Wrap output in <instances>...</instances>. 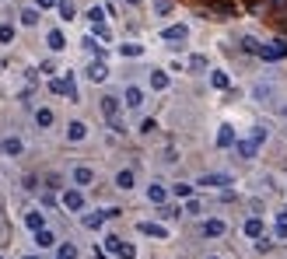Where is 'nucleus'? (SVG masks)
<instances>
[{"mask_svg":"<svg viewBox=\"0 0 287 259\" xmlns=\"http://www.w3.org/2000/svg\"><path fill=\"white\" fill-rule=\"evenodd\" d=\"M74 182H77V186H91V182H95V172H91L88 165H77V168H74Z\"/></svg>","mask_w":287,"mask_h":259,"instance_id":"9b49d317","label":"nucleus"},{"mask_svg":"<svg viewBox=\"0 0 287 259\" xmlns=\"http://www.w3.org/2000/svg\"><path fill=\"white\" fill-rule=\"evenodd\" d=\"M35 245H39V249H53V245H56V235H53L49 228H42V231H35Z\"/></svg>","mask_w":287,"mask_h":259,"instance_id":"dca6fc26","label":"nucleus"},{"mask_svg":"<svg viewBox=\"0 0 287 259\" xmlns=\"http://www.w3.org/2000/svg\"><path fill=\"white\" fill-rule=\"evenodd\" d=\"M172 193L179 196V200H193V186L189 182H179V186H172Z\"/></svg>","mask_w":287,"mask_h":259,"instance_id":"a878e982","label":"nucleus"},{"mask_svg":"<svg viewBox=\"0 0 287 259\" xmlns=\"http://www.w3.org/2000/svg\"><path fill=\"white\" fill-rule=\"evenodd\" d=\"M105 249H109V252H119V249H123V238L109 235V238H105Z\"/></svg>","mask_w":287,"mask_h":259,"instance_id":"2f4dec72","label":"nucleus"},{"mask_svg":"<svg viewBox=\"0 0 287 259\" xmlns=\"http://www.w3.org/2000/svg\"><path fill=\"white\" fill-rule=\"evenodd\" d=\"M137 231H140V235H151V238H168V228H161V224H154V221H140Z\"/></svg>","mask_w":287,"mask_h":259,"instance_id":"0eeeda50","label":"nucleus"},{"mask_svg":"<svg viewBox=\"0 0 287 259\" xmlns=\"http://www.w3.org/2000/svg\"><path fill=\"white\" fill-rule=\"evenodd\" d=\"M126 105H130V109H140V105H144V91L137 88V84L126 88Z\"/></svg>","mask_w":287,"mask_h":259,"instance_id":"a211bd4d","label":"nucleus"},{"mask_svg":"<svg viewBox=\"0 0 287 259\" xmlns=\"http://www.w3.org/2000/svg\"><path fill=\"white\" fill-rule=\"evenodd\" d=\"M189 67H193V70H203L207 60H203V56H189Z\"/></svg>","mask_w":287,"mask_h":259,"instance_id":"e433bc0d","label":"nucleus"},{"mask_svg":"<svg viewBox=\"0 0 287 259\" xmlns=\"http://www.w3.org/2000/svg\"><path fill=\"white\" fill-rule=\"evenodd\" d=\"M84 137H88V126H84V123H70V126H67V140H70V144H81Z\"/></svg>","mask_w":287,"mask_h":259,"instance_id":"6ab92c4d","label":"nucleus"},{"mask_svg":"<svg viewBox=\"0 0 287 259\" xmlns=\"http://www.w3.org/2000/svg\"><path fill=\"white\" fill-rule=\"evenodd\" d=\"M242 49H245V53H256V56H259V42H256L252 35H245V39H242Z\"/></svg>","mask_w":287,"mask_h":259,"instance_id":"c85d7f7f","label":"nucleus"},{"mask_svg":"<svg viewBox=\"0 0 287 259\" xmlns=\"http://www.w3.org/2000/svg\"><path fill=\"white\" fill-rule=\"evenodd\" d=\"M0 42H14V25H0Z\"/></svg>","mask_w":287,"mask_h":259,"instance_id":"c756f323","label":"nucleus"},{"mask_svg":"<svg viewBox=\"0 0 287 259\" xmlns=\"http://www.w3.org/2000/svg\"><path fill=\"white\" fill-rule=\"evenodd\" d=\"M210 84H214V88H221V91H224V88L231 84V77H228L224 70H214V74H210Z\"/></svg>","mask_w":287,"mask_h":259,"instance_id":"b1692460","label":"nucleus"},{"mask_svg":"<svg viewBox=\"0 0 287 259\" xmlns=\"http://www.w3.org/2000/svg\"><path fill=\"white\" fill-rule=\"evenodd\" d=\"M186 35H189V28H186V25H168V28L161 32V39H165V42H182Z\"/></svg>","mask_w":287,"mask_h":259,"instance_id":"6e6552de","label":"nucleus"},{"mask_svg":"<svg viewBox=\"0 0 287 259\" xmlns=\"http://www.w3.org/2000/svg\"><path fill=\"white\" fill-rule=\"evenodd\" d=\"M49 91H53V95H67V98H74V102H77V84H74L70 74H67V77H56V81H49Z\"/></svg>","mask_w":287,"mask_h":259,"instance_id":"7ed1b4c3","label":"nucleus"},{"mask_svg":"<svg viewBox=\"0 0 287 259\" xmlns=\"http://www.w3.org/2000/svg\"><path fill=\"white\" fill-rule=\"evenodd\" d=\"M21 21H25V25H39V11H35V7L21 11Z\"/></svg>","mask_w":287,"mask_h":259,"instance_id":"cd10ccee","label":"nucleus"},{"mask_svg":"<svg viewBox=\"0 0 287 259\" xmlns=\"http://www.w3.org/2000/svg\"><path fill=\"white\" fill-rule=\"evenodd\" d=\"M84 49H91V53H102V46H98L95 39H84Z\"/></svg>","mask_w":287,"mask_h":259,"instance_id":"ea45409f","label":"nucleus"},{"mask_svg":"<svg viewBox=\"0 0 287 259\" xmlns=\"http://www.w3.org/2000/svg\"><path fill=\"white\" fill-rule=\"evenodd\" d=\"M235 126H221L217 130V147H235Z\"/></svg>","mask_w":287,"mask_h":259,"instance_id":"ddd939ff","label":"nucleus"},{"mask_svg":"<svg viewBox=\"0 0 287 259\" xmlns=\"http://www.w3.org/2000/svg\"><path fill=\"white\" fill-rule=\"evenodd\" d=\"M224 231H228V224H224V221H217V217L203 224V235H207V238H221Z\"/></svg>","mask_w":287,"mask_h":259,"instance_id":"4468645a","label":"nucleus"},{"mask_svg":"<svg viewBox=\"0 0 287 259\" xmlns=\"http://www.w3.org/2000/svg\"><path fill=\"white\" fill-rule=\"evenodd\" d=\"M25 224H28V228H32V231H42V228H46V217H42V214H39V210H32V214H28V217H25Z\"/></svg>","mask_w":287,"mask_h":259,"instance_id":"5701e85b","label":"nucleus"},{"mask_svg":"<svg viewBox=\"0 0 287 259\" xmlns=\"http://www.w3.org/2000/svg\"><path fill=\"white\" fill-rule=\"evenodd\" d=\"M186 214H200V203L196 200H186Z\"/></svg>","mask_w":287,"mask_h":259,"instance_id":"a19ab883","label":"nucleus"},{"mask_svg":"<svg viewBox=\"0 0 287 259\" xmlns=\"http://www.w3.org/2000/svg\"><path fill=\"white\" fill-rule=\"evenodd\" d=\"M266 144V130L263 126H252L249 137H242V140H235V154L242 158V161H249V158H256V151Z\"/></svg>","mask_w":287,"mask_h":259,"instance_id":"f257e3e1","label":"nucleus"},{"mask_svg":"<svg viewBox=\"0 0 287 259\" xmlns=\"http://www.w3.org/2000/svg\"><path fill=\"white\" fill-rule=\"evenodd\" d=\"M25 259H39V256H25Z\"/></svg>","mask_w":287,"mask_h":259,"instance_id":"37998d69","label":"nucleus"},{"mask_svg":"<svg viewBox=\"0 0 287 259\" xmlns=\"http://www.w3.org/2000/svg\"><path fill=\"white\" fill-rule=\"evenodd\" d=\"M116 256H119V259H137V249H133V245H126V242H123V249H119V252H116Z\"/></svg>","mask_w":287,"mask_h":259,"instance_id":"473e14b6","label":"nucleus"},{"mask_svg":"<svg viewBox=\"0 0 287 259\" xmlns=\"http://www.w3.org/2000/svg\"><path fill=\"white\" fill-rule=\"evenodd\" d=\"M35 123H39L42 130L53 126V109H39V112H35Z\"/></svg>","mask_w":287,"mask_h":259,"instance_id":"393cba45","label":"nucleus"},{"mask_svg":"<svg viewBox=\"0 0 287 259\" xmlns=\"http://www.w3.org/2000/svg\"><path fill=\"white\" fill-rule=\"evenodd\" d=\"M133 182H137V175H133L130 168H123V172L116 175V186H119V189H133Z\"/></svg>","mask_w":287,"mask_h":259,"instance_id":"412c9836","label":"nucleus"},{"mask_svg":"<svg viewBox=\"0 0 287 259\" xmlns=\"http://www.w3.org/2000/svg\"><path fill=\"white\" fill-rule=\"evenodd\" d=\"M21 151H25V144H21L18 137H4V140H0V154H7V158H18Z\"/></svg>","mask_w":287,"mask_h":259,"instance_id":"423d86ee","label":"nucleus"},{"mask_svg":"<svg viewBox=\"0 0 287 259\" xmlns=\"http://www.w3.org/2000/svg\"><path fill=\"white\" fill-rule=\"evenodd\" d=\"M105 77H109V67H105V63H91V67H88V81H95V84H102Z\"/></svg>","mask_w":287,"mask_h":259,"instance_id":"f3484780","label":"nucleus"},{"mask_svg":"<svg viewBox=\"0 0 287 259\" xmlns=\"http://www.w3.org/2000/svg\"><path fill=\"white\" fill-rule=\"evenodd\" d=\"M210 259H217V256H210Z\"/></svg>","mask_w":287,"mask_h":259,"instance_id":"c03bdc74","label":"nucleus"},{"mask_svg":"<svg viewBox=\"0 0 287 259\" xmlns=\"http://www.w3.org/2000/svg\"><path fill=\"white\" fill-rule=\"evenodd\" d=\"M46 7H60V0H39V11H46Z\"/></svg>","mask_w":287,"mask_h":259,"instance_id":"79ce46f5","label":"nucleus"},{"mask_svg":"<svg viewBox=\"0 0 287 259\" xmlns=\"http://www.w3.org/2000/svg\"><path fill=\"white\" fill-rule=\"evenodd\" d=\"M102 112H105V119H109V123H116V119H119V98L105 95V98H102Z\"/></svg>","mask_w":287,"mask_h":259,"instance_id":"1a4fd4ad","label":"nucleus"},{"mask_svg":"<svg viewBox=\"0 0 287 259\" xmlns=\"http://www.w3.org/2000/svg\"><path fill=\"white\" fill-rule=\"evenodd\" d=\"M154 130H158L154 119H144V123H140V133H154Z\"/></svg>","mask_w":287,"mask_h":259,"instance_id":"58836bf2","label":"nucleus"},{"mask_svg":"<svg viewBox=\"0 0 287 259\" xmlns=\"http://www.w3.org/2000/svg\"><path fill=\"white\" fill-rule=\"evenodd\" d=\"M60 18H63V21H70L74 18V4L70 0H60Z\"/></svg>","mask_w":287,"mask_h":259,"instance_id":"7c9ffc66","label":"nucleus"},{"mask_svg":"<svg viewBox=\"0 0 287 259\" xmlns=\"http://www.w3.org/2000/svg\"><path fill=\"white\" fill-rule=\"evenodd\" d=\"M196 186H214V189H224V186H235V179H231V175H224V172H214V175H203Z\"/></svg>","mask_w":287,"mask_h":259,"instance_id":"39448f33","label":"nucleus"},{"mask_svg":"<svg viewBox=\"0 0 287 259\" xmlns=\"http://www.w3.org/2000/svg\"><path fill=\"white\" fill-rule=\"evenodd\" d=\"M91 28H95V35H98V39H109V28H105V21H102V25H91Z\"/></svg>","mask_w":287,"mask_h":259,"instance_id":"4c0bfd02","label":"nucleus"},{"mask_svg":"<svg viewBox=\"0 0 287 259\" xmlns=\"http://www.w3.org/2000/svg\"><path fill=\"white\" fill-rule=\"evenodd\" d=\"M88 18H91V25H102V18H105V14H102V7H91V11H88Z\"/></svg>","mask_w":287,"mask_h":259,"instance_id":"c9c22d12","label":"nucleus"},{"mask_svg":"<svg viewBox=\"0 0 287 259\" xmlns=\"http://www.w3.org/2000/svg\"><path fill=\"white\" fill-rule=\"evenodd\" d=\"M63 207H67V210H81V207H84V193H81V189H67V193H63Z\"/></svg>","mask_w":287,"mask_h":259,"instance_id":"9d476101","label":"nucleus"},{"mask_svg":"<svg viewBox=\"0 0 287 259\" xmlns=\"http://www.w3.org/2000/svg\"><path fill=\"white\" fill-rule=\"evenodd\" d=\"M147 200H151V203H158V207H161V203H165V200H168V193H165V186H158V182H154V186H151V189H147Z\"/></svg>","mask_w":287,"mask_h":259,"instance_id":"4be33fe9","label":"nucleus"},{"mask_svg":"<svg viewBox=\"0 0 287 259\" xmlns=\"http://www.w3.org/2000/svg\"><path fill=\"white\" fill-rule=\"evenodd\" d=\"M242 231H245V238H263V221L259 217H249L242 224Z\"/></svg>","mask_w":287,"mask_h":259,"instance_id":"f8f14e48","label":"nucleus"},{"mask_svg":"<svg viewBox=\"0 0 287 259\" xmlns=\"http://www.w3.org/2000/svg\"><path fill=\"white\" fill-rule=\"evenodd\" d=\"M259 56H263V60H284L287 56V39H273V42L259 46Z\"/></svg>","mask_w":287,"mask_h":259,"instance_id":"f03ea898","label":"nucleus"},{"mask_svg":"<svg viewBox=\"0 0 287 259\" xmlns=\"http://www.w3.org/2000/svg\"><path fill=\"white\" fill-rule=\"evenodd\" d=\"M74 256H77V249L67 242V245H60V256H56V259H74Z\"/></svg>","mask_w":287,"mask_h":259,"instance_id":"f704fd0d","label":"nucleus"},{"mask_svg":"<svg viewBox=\"0 0 287 259\" xmlns=\"http://www.w3.org/2000/svg\"><path fill=\"white\" fill-rule=\"evenodd\" d=\"M119 214H123V210H116V207H109V210H95V214H88V217H84V228H91V231H95V228H102L105 221H112V217H119Z\"/></svg>","mask_w":287,"mask_h":259,"instance_id":"20e7f679","label":"nucleus"},{"mask_svg":"<svg viewBox=\"0 0 287 259\" xmlns=\"http://www.w3.org/2000/svg\"><path fill=\"white\" fill-rule=\"evenodd\" d=\"M46 42H49V49H53V53L67 49V39H63V32H60V28H53V32L46 35Z\"/></svg>","mask_w":287,"mask_h":259,"instance_id":"2eb2a0df","label":"nucleus"},{"mask_svg":"<svg viewBox=\"0 0 287 259\" xmlns=\"http://www.w3.org/2000/svg\"><path fill=\"white\" fill-rule=\"evenodd\" d=\"M277 235L287 238V214H277Z\"/></svg>","mask_w":287,"mask_h":259,"instance_id":"72a5a7b5","label":"nucleus"},{"mask_svg":"<svg viewBox=\"0 0 287 259\" xmlns=\"http://www.w3.org/2000/svg\"><path fill=\"white\" fill-rule=\"evenodd\" d=\"M151 88H154V91H165V88H168V74H165V70H151Z\"/></svg>","mask_w":287,"mask_h":259,"instance_id":"aec40b11","label":"nucleus"},{"mask_svg":"<svg viewBox=\"0 0 287 259\" xmlns=\"http://www.w3.org/2000/svg\"><path fill=\"white\" fill-rule=\"evenodd\" d=\"M0 259H4V256H0Z\"/></svg>","mask_w":287,"mask_h":259,"instance_id":"a18cd8bd","label":"nucleus"},{"mask_svg":"<svg viewBox=\"0 0 287 259\" xmlns=\"http://www.w3.org/2000/svg\"><path fill=\"white\" fill-rule=\"evenodd\" d=\"M119 53H123V56H140L144 46H137V42H126V46H119Z\"/></svg>","mask_w":287,"mask_h":259,"instance_id":"bb28decb","label":"nucleus"}]
</instances>
